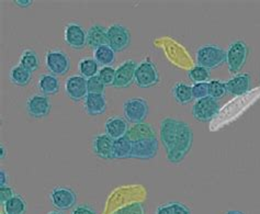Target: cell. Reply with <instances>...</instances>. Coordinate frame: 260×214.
Returning <instances> with one entry per match:
<instances>
[{
	"mask_svg": "<svg viewBox=\"0 0 260 214\" xmlns=\"http://www.w3.org/2000/svg\"><path fill=\"white\" fill-rule=\"evenodd\" d=\"M159 134L170 163H181L192 148L193 131L187 122L175 118L162 119Z\"/></svg>",
	"mask_w": 260,
	"mask_h": 214,
	"instance_id": "obj_1",
	"label": "cell"
},
{
	"mask_svg": "<svg viewBox=\"0 0 260 214\" xmlns=\"http://www.w3.org/2000/svg\"><path fill=\"white\" fill-rule=\"evenodd\" d=\"M196 56L198 65L208 68V70L220 67L226 62V52L220 46L213 44L203 45L198 48Z\"/></svg>",
	"mask_w": 260,
	"mask_h": 214,
	"instance_id": "obj_2",
	"label": "cell"
},
{
	"mask_svg": "<svg viewBox=\"0 0 260 214\" xmlns=\"http://www.w3.org/2000/svg\"><path fill=\"white\" fill-rule=\"evenodd\" d=\"M248 45L238 40L232 43L226 51V64L231 74H237L245 66L248 57Z\"/></svg>",
	"mask_w": 260,
	"mask_h": 214,
	"instance_id": "obj_3",
	"label": "cell"
},
{
	"mask_svg": "<svg viewBox=\"0 0 260 214\" xmlns=\"http://www.w3.org/2000/svg\"><path fill=\"white\" fill-rule=\"evenodd\" d=\"M134 81L141 88H149L158 84L159 74L153 62L146 59L138 65Z\"/></svg>",
	"mask_w": 260,
	"mask_h": 214,
	"instance_id": "obj_4",
	"label": "cell"
},
{
	"mask_svg": "<svg viewBox=\"0 0 260 214\" xmlns=\"http://www.w3.org/2000/svg\"><path fill=\"white\" fill-rule=\"evenodd\" d=\"M107 40L114 52H121L131 43V34L124 25L115 23L107 29Z\"/></svg>",
	"mask_w": 260,
	"mask_h": 214,
	"instance_id": "obj_5",
	"label": "cell"
},
{
	"mask_svg": "<svg viewBox=\"0 0 260 214\" xmlns=\"http://www.w3.org/2000/svg\"><path fill=\"white\" fill-rule=\"evenodd\" d=\"M123 112L126 121L133 124L142 123L148 114V105L143 98L128 99L123 105Z\"/></svg>",
	"mask_w": 260,
	"mask_h": 214,
	"instance_id": "obj_6",
	"label": "cell"
},
{
	"mask_svg": "<svg viewBox=\"0 0 260 214\" xmlns=\"http://www.w3.org/2000/svg\"><path fill=\"white\" fill-rule=\"evenodd\" d=\"M45 64L51 74L55 76H63L70 71L71 59L63 51L52 50L45 55Z\"/></svg>",
	"mask_w": 260,
	"mask_h": 214,
	"instance_id": "obj_7",
	"label": "cell"
},
{
	"mask_svg": "<svg viewBox=\"0 0 260 214\" xmlns=\"http://www.w3.org/2000/svg\"><path fill=\"white\" fill-rule=\"evenodd\" d=\"M220 111V105L211 97L198 100L192 108V115L197 121L209 122Z\"/></svg>",
	"mask_w": 260,
	"mask_h": 214,
	"instance_id": "obj_8",
	"label": "cell"
},
{
	"mask_svg": "<svg viewBox=\"0 0 260 214\" xmlns=\"http://www.w3.org/2000/svg\"><path fill=\"white\" fill-rule=\"evenodd\" d=\"M50 200L57 210L72 209L76 204L77 196L68 187H55L50 193Z\"/></svg>",
	"mask_w": 260,
	"mask_h": 214,
	"instance_id": "obj_9",
	"label": "cell"
},
{
	"mask_svg": "<svg viewBox=\"0 0 260 214\" xmlns=\"http://www.w3.org/2000/svg\"><path fill=\"white\" fill-rule=\"evenodd\" d=\"M64 38L67 45L74 50H81L87 45V32L77 22H71L65 26Z\"/></svg>",
	"mask_w": 260,
	"mask_h": 214,
	"instance_id": "obj_10",
	"label": "cell"
},
{
	"mask_svg": "<svg viewBox=\"0 0 260 214\" xmlns=\"http://www.w3.org/2000/svg\"><path fill=\"white\" fill-rule=\"evenodd\" d=\"M51 109V101L44 95H33L26 101V111L32 118H45L50 114Z\"/></svg>",
	"mask_w": 260,
	"mask_h": 214,
	"instance_id": "obj_11",
	"label": "cell"
},
{
	"mask_svg": "<svg viewBox=\"0 0 260 214\" xmlns=\"http://www.w3.org/2000/svg\"><path fill=\"white\" fill-rule=\"evenodd\" d=\"M158 151V140L148 139L132 143V151L129 158H138V160L146 161L152 160Z\"/></svg>",
	"mask_w": 260,
	"mask_h": 214,
	"instance_id": "obj_12",
	"label": "cell"
},
{
	"mask_svg": "<svg viewBox=\"0 0 260 214\" xmlns=\"http://www.w3.org/2000/svg\"><path fill=\"white\" fill-rule=\"evenodd\" d=\"M65 91L74 101L85 99L88 95L87 79L83 76H71L65 81Z\"/></svg>",
	"mask_w": 260,
	"mask_h": 214,
	"instance_id": "obj_13",
	"label": "cell"
},
{
	"mask_svg": "<svg viewBox=\"0 0 260 214\" xmlns=\"http://www.w3.org/2000/svg\"><path fill=\"white\" fill-rule=\"evenodd\" d=\"M138 64L134 60L129 59L122 63L115 70L114 87L116 88H126L132 84L135 79V71Z\"/></svg>",
	"mask_w": 260,
	"mask_h": 214,
	"instance_id": "obj_14",
	"label": "cell"
},
{
	"mask_svg": "<svg viewBox=\"0 0 260 214\" xmlns=\"http://www.w3.org/2000/svg\"><path fill=\"white\" fill-rule=\"evenodd\" d=\"M113 146L114 140L111 139L108 134H99L93 137L92 140V149L95 156L104 160H111L113 156Z\"/></svg>",
	"mask_w": 260,
	"mask_h": 214,
	"instance_id": "obj_15",
	"label": "cell"
},
{
	"mask_svg": "<svg viewBox=\"0 0 260 214\" xmlns=\"http://www.w3.org/2000/svg\"><path fill=\"white\" fill-rule=\"evenodd\" d=\"M251 78L249 74H238L225 82L228 93L232 96H243L250 90Z\"/></svg>",
	"mask_w": 260,
	"mask_h": 214,
	"instance_id": "obj_16",
	"label": "cell"
},
{
	"mask_svg": "<svg viewBox=\"0 0 260 214\" xmlns=\"http://www.w3.org/2000/svg\"><path fill=\"white\" fill-rule=\"evenodd\" d=\"M126 137L132 143H134L143 140L156 139V132L149 124L142 122L133 124L132 127H129L126 133Z\"/></svg>",
	"mask_w": 260,
	"mask_h": 214,
	"instance_id": "obj_17",
	"label": "cell"
},
{
	"mask_svg": "<svg viewBox=\"0 0 260 214\" xmlns=\"http://www.w3.org/2000/svg\"><path fill=\"white\" fill-rule=\"evenodd\" d=\"M127 131V121L121 118V116H112L106 122V134H108L114 141L126 136Z\"/></svg>",
	"mask_w": 260,
	"mask_h": 214,
	"instance_id": "obj_18",
	"label": "cell"
},
{
	"mask_svg": "<svg viewBox=\"0 0 260 214\" xmlns=\"http://www.w3.org/2000/svg\"><path fill=\"white\" fill-rule=\"evenodd\" d=\"M107 101L104 94H88L85 98V110L89 115H99L106 112Z\"/></svg>",
	"mask_w": 260,
	"mask_h": 214,
	"instance_id": "obj_19",
	"label": "cell"
},
{
	"mask_svg": "<svg viewBox=\"0 0 260 214\" xmlns=\"http://www.w3.org/2000/svg\"><path fill=\"white\" fill-rule=\"evenodd\" d=\"M108 44L107 29L100 24H94L87 31V45L91 48H97Z\"/></svg>",
	"mask_w": 260,
	"mask_h": 214,
	"instance_id": "obj_20",
	"label": "cell"
},
{
	"mask_svg": "<svg viewBox=\"0 0 260 214\" xmlns=\"http://www.w3.org/2000/svg\"><path fill=\"white\" fill-rule=\"evenodd\" d=\"M38 87L40 91L45 96H52L59 90V80L55 75L44 74L40 77Z\"/></svg>",
	"mask_w": 260,
	"mask_h": 214,
	"instance_id": "obj_21",
	"label": "cell"
},
{
	"mask_svg": "<svg viewBox=\"0 0 260 214\" xmlns=\"http://www.w3.org/2000/svg\"><path fill=\"white\" fill-rule=\"evenodd\" d=\"M172 94L179 105H187L193 100L192 88L184 82H177L172 89Z\"/></svg>",
	"mask_w": 260,
	"mask_h": 214,
	"instance_id": "obj_22",
	"label": "cell"
},
{
	"mask_svg": "<svg viewBox=\"0 0 260 214\" xmlns=\"http://www.w3.org/2000/svg\"><path fill=\"white\" fill-rule=\"evenodd\" d=\"M93 58L102 67L111 66L115 59V52L108 44L101 45L94 50Z\"/></svg>",
	"mask_w": 260,
	"mask_h": 214,
	"instance_id": "obj_23",
	"label": "cell"
},
{
	"mask_svg": "<svg viewBox=\"0 0 260 214\" xmlns=\"http://www.w3.org/2000/svg\"><path fill=\"white\" fill-rule=\"evenodd\" d=\"M9 77H10V80L12 84H15L20 87H23V86L28 85L31 81L32 73L26 71L25 68H23L22 66L17 65V66L11 68Z\"/></svg>",
	"mask_w": 260,
	"mask_h": 214,
	"instance_id": "obj_24",
	"label": "cell"
},
{
	"mask_svg": "<svg viewBox=\"0 0 260 214\" xmlns=\"http://www.w3.org/2000/svg\"><path fill=\"white\" fill-rule=\"evenodd\" d=\"M6 214H24L26 211V203L22 197L15 195L8 201L3 204Z\"/></svg>",
	"mask_w": 260,
	"mask_h": 214,
	"instance_id": "obj_25",
	"label": "cell"
},
{
	"mask_svg": "<svg viewBox=\"0 0 260 214\" xmlns=\"http://www.w3.org/2000/svg\"><path fill=\"white\" fill-rule=\"evenodd\" d=\"M78 70L80 76L84 78L89 79L99 74V64L94 58H84L79 62Z\"/></svg>",
	"mask_w": 260,
	"mask_h": 214,
	"instance_id": "obj_26",
	"label": "cell"
},
{
	"mask_svg": "<svg viewBox=\"0 0 260 214\" xmlns=\"http://www.w3.org/2000/svg\"><path fill=\"white\" fill-rule=\"evenodd\" d=\"M131 151H132V142L129 141L126 136L114 141V146H113L114 158H119V160L128 158L131 157Z\"/></svg>",
	"mask_w": 260,
	"mask_h": 214,
	"instance_id": "obj_27",
	"label": "cell"
},
{
	"mask_svg": "<svg viewBox=\"0 0 260 214\" xmlns=\"http://www.w3.org/2000/svg\"><path fill=\"white\" fill-rule=\"evenodd\" d=\"M19 65L22 66L26 71H29L31 73L36 72L40 65V60L37 53L33 50H24L21 54V56H20Z\"/></svg>",
	"mask_w": 260,
	"mask_h": 214,
	"instance_id": "obj_28",
	"label": "cell"
},
{
	"mask_svg": "<svg viewBox=\"0 0 260 214\" xmlns=\"http://www.w3.org/2000/svg\"><path fill=\"white\" fill-rule=\"evenodd\" d=\"M156 214H191L190 209L181 202H168L159 205Z\"/></svg>",
	"mask_w": 260,
	"mask_h": 214,
	"instance_id": "obj_29",
	"label": "cell"
},
{
	"mask_svg": "<svg viewBox=\"0 0 260 214\" xmlns=\"http://www.w3.org/2000/svg\"><path fill=\"white\" fill-rule=\"evenodd\" d=\"M210 70L205 68L203 66L197 65L191 68L188 73V77L191 81H193L194 84H199V82H207L210 79Z\"/></svg>",
	"mask_w": 260,
	"mask_h": 214,
	"instance_id": "obj_30",
	"label": "cell"
},
{
	"mask_svg": "<svg viewBox=\"0 0 260 214\" xmlns=\"http://www.w3.org/2000/svg\"><path fill=\"white\" fill-rule=\"evenodd\" d=\"M228 94V89L225 82L221 80H211L209 82V97L214 100L222 99Z\"/></svg>",
	"mask_w": 260,
	"mask_h": 214,
	"instance_id": "obj_31",
	"label": "cell"
},
{
	"mask_svg": "<svg viewBox=\"0 0 260 214\" xmlns=\"http://www.w3.org/2000/svg\"><path fill=\"white\" fill-rule=\"evenodd\" d=\"M98 76L105 86H113L115 79V70L112 66H105L99 71Z\"/></svg>",
	"mask_w": 260,
	"mask_h": 214,
	"instance_id": "obj_32",
	"label": "cell"
},
{
	"mask_svg": "<svg viewBox=\"0 0 260 214\" xmlns=\"http://www.w3.org/2000/svg\"><path fill=\"white\" fill-rule=\"evenodd\" d=\"M105 84L102 82L99 76H94L92 78L87 79V89L88 94H104Z\"/></svg>",
	"mask_w": 260,
	"mask_h": 214,
	"instance_id": "obj_33",
	"label": "cell"
},
{
	"mask_svg": "<svg viewBox=\"0 0 260 214\" xmlns=\"http://www.w3.org/2000/svg\"><path fill=\"white\" fill-rule=\"evenodd\" d=\"M192 88V96L194 100H200L209 97V82H199L191 86Z\"/></svg>",
	"mask_w": 260,
	"mask_h": 214,
	"instance_id": "obj_34",
	"label": "cell"
},
{
	"mask_svg": "<svg viewBox=\"0 0 260 214\" xmlns=\"http://www.w3.org/2000/svg\"><path fill=\"white\" fill-rule=\"evenodd\" d=\"M115 214H144V208H143L142 203L134 202L123 206V208L116 211Z\"/></svg>",
	"mask_w": 260,
	"mask_h": 214,
	"instance_id": "obj_35",
	"label": "cell"
},
{
	"mask_svg": "<svg viewBox=\"0 0 260 214\" xmlns=\"http://www.w3.org/2000/svg\"><path fill=\"white\" fill-rule=\"evenodd\" d=\"M13 196H15V191L12 190V188L8 187V186L0 187V201H2V204L8 201Z\"/></svg>",
	"mask_w": 260,
	"mask_h": 214,
	"instance_id": "obj_36",
	"label": "cell"
},
{
	"mask_svg": "<svg viewBox=\"0 0 260 214\" xmlns=\"http://www.w3.org/2000/svg\"><path fill=\"white\" fill-rule=\"evenodd\" d=\"M72 214H95V212L88 205H77L74 208Z\"/></svg>",
	"mask_w": 260,
	"mask_h": 214,
	"instance_id": "obj_37",
	"label": "cell"
},
{
	"mask_svg": "<svg viewBox=\"0 0 260 214\" xmlns=\"http://www.w3.org/2000/svg\"><path fill=\"white\" fill-rule=\"evenodd\" d=\"M15 4L19 7L26 8V7H30L33 4V2H31V0H17V2H15Z\"/></svg>",
	"mask_w": 260,
	"mask_h": 214,
	"instance_id": "obj_38",
	"label": "cell"
},
{
	"mask_svg": "<svg viewBox=\"0 0 260 214\" xmlns=\"http://www.w3.org/2000/svg\"><path fill=\"white\" fill-rule=\"evenodd\" d=\"M0 177H2V180H0V182H2V187L3 186H7L8 179H7V172L5 171V169H2V171H0Z\"/></svg>",
	"mask_w": 260,
	"mask_h": 214,
	"instance_id": "obj_39",
	"label": "cell"
},
{
	"mask_svg": "<svg viewBox=\"0 0 260 214\" xmlns=\"http://www.w3.org/2000/svg\"><path fill=\"white\" fill-rule=\"evenodd\" d=\"M225 214H245V213L242 212V211H237V210H230Z\"/></svg>",
	"mask_w": 260,
	"mask_h": 214,
	"instance_id": "obj_40",
	"label": "cell"
},
{
	"mask_svg": "<svg viewBox=\"0 0 260 214\" xmlns=\"http://www.w3.org/2000/svg\"><path fill=\"white\" fill-rule=\"evenodd\" d=\"M4 158H5V146L2 145V160H4Z\"/></svg>",
	"mask_w": 260,
	"mask_h": 214,
	"instance_id": "obj_41",
	"label": "cell"
},
{
	"mask_svg": "<svg viewBox=\"0 0 260 214\" xmlns=\"http://www.w3.org/2000/svg\"><path fill=\"white\" fill-rule=\"evenodd\" d=\"M47 214H64V213H61V212H59V211H52V212L47 213Z\"/></svg>",
	"mask_w": 260,
	"mask_h": 214,
	"instance_id": "obj_42",
	"label": "cell"
},
{
	"mask_svg": "<svg viewBox=\"0 0 260 214\" xmlns=\"http://www.w3.org/2000/svg\"><path fill=\"white\" fill-rule=\"evenodd\" d=\"M5 214H6V213H5Z\"/></svg>",
	"mask_w": 260,
	"mask_h": 214,
	"instance_id": "obj_43",
	"label": "cell"
}]
</instances>
